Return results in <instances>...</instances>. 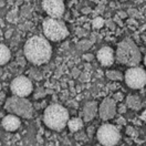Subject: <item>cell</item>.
<instances>
[{
  "label": "cell",
  "mask_w": 146,
  "mask_h": 146,
  "mask_svg": "<svg viewBox=\"0 0 146 146\" xmlns=\"http://www.w3.org/2000/svg\"><path fill=\"white\" fill-rule=\"evenodd\" d=\"M117 123H119V124H122V125H124V124H125V119H123V117H119V119H117Z\"/></svg>",
  "instance_id": "27"
},
{
  "label": "cell",
  "mask_w": 146,
  "mask_h": 146,
  "mask_svg": "<svg viewBox=\"0 0 146 146\" xmlns=\"http://www.w3.org/2000/svg\"><path fill=\"white\" fill-rule=\"evenodd\" d=\"M126 105L129 109L138 111V110L142 109L143 103H142V100L139 99V96H137V95H128L126 98Z\"/></svg>",
  "instance_id": "14"
},
{
  "label": "cell",
  "mask_w": 146,
  "mask_h": 146,
  "mask_svg": "<svg viewBox=\"0 0 146 146\" xmlns=\"http://www.w3.org/2000/svg\"><path fill=\"white\" fill-rule=\"evenodd\" d=\"M79 74H80V72H79V71H76V70H74V71H73V75H74L75 78H76Z\"/></svg>",
  "instance_id": "29"
},
{
  "label": "cell",
  "mask_w": 146,
  "mask_h": 146,
  "mask_svg": "<svg viewBox=\"0 0 146 146\" xmlns=\"http://www.w3.org/2000/svg\"><path fill=\"white\" fill-rule=\"evenodd\" d=\"M144 63H145V65H146V55H145V58H144Z\"/></svg>",
  "instance_id": "30"
},
{
  "label": "cell",
  "mask_w": 146,
  "mask_h": 146,
  "mask_svg": "<svg viewBox=\"0 0 146 146\" xmlns=\"http://www.w3.org/2000/svg\"><path fill=\"white\" fill-rule=\"evenodd\" d=\"M116 59L119 62L125 65L136 66V64L141 61V52L132 40L126 39L117 46Z\"/></svg>",
  "instance_id": "3"
},
{
  "label": "cell",
  "mask_w": 146,
  "mask_h": 146,
  "mask_svg": "<svg viewBox=\"0 0 146 146\" xmlns=\"http://www.w3.org/2000/svg\"><path fill=\"white\" fill-rule=\"evenodd\" d=\"M10 89H11V92L13 95L27 98L32 93L33 85H32V82L29 78L20 75V76H17L16 79L12 80Z\"/></svg>",
  "instance_id": "8"
},
{
  "label": "cell",
  "mask_w": 146,
  "mask_h": 146,
  "mask_svg": "<svg viewBox=\"0 0 146 146\" xmlns=\"http://www.w3.org/2000/svg\"><path fill=\"white\" fill-rule=\"evenodd\" d=\"M86 138V135L83 131H78L76 134H75V139L76 141H84Z\"/></svg>",
  "instance_id": "19"
},
{
  "label": "cell",
  "mask_w": 146,
  "mask_h": 146,
  "mask_svg": "<svg viewBox=\"0 0 146 146\" xmlns=\"http://www.w3.org/2000/svg\"><path fill=\"white\" fill-rule=\"evenodd\" d=\"M96 138L103 146H115L119 142L121 134L113 124H103L96 132Z\"/></svg>",
  "instance_id": "6"
},
{
  "label": "cell",
  "mask_w": 146,
  "mask_h": 146,
  "mask_svg": "<svg viewBox=\"0 0 146 146\" xmlns=\"http://www.w3.org/2000/svg\"><path fill=\"white\" fill-rule=\"evenodd\" d=\"M69 117V112L60 104H51L43 113V122L46 126L54 131H62L66 125Z\"/></svg>",
  "instance_id": "2"
},
{
  "label": "cell",
  "mask_w": 146,
  "mask_h": 146,
  "mask_svg": "<svg viewBox=\"0 0 146 146\" xmlns=\"http://www.w3.org/2000/svg\"><path fill=\"white\" fill-rule=\"evenodd\" d=\"M125 82L131 89H142L146 85V71L139 66H132L125 72Z\"/></svg>",
  "instance_id": "7"
},
{
  "label": "cell",
  "mask_w": 146,
  "mask_h": 146,
  "mask_svg": "<svg viewBox=\"0 0 146 146\" xmlns=\"http://www.w3.org/2000/svg\"><path fill=\"white\" fill-rule=\"evenodd\" d=\"M116 112H117V106H116V101L114 99L106 98L102 101L99 106V115L103 121L113 119Z\"/></svg>",
  "instance_id": "10"
},
{
  "label": "cell",
  "mask_w": 146,
  "mask_h": 146,
  "mask_svg": "<svg viewBox=\"0 0 146 146\" xmlns=\"http://www.w3.org/2000/svg\"><path fill=\"white\" fill-rule=\"evenodd\" d=\"M99 113V106H98V103L94 102V101H90V102H86L84 108H83V119L85 122H90L94 119Z\"/></svg>",
  "instance_id": "13"
},
{
  "label": "cell",
  "mask_w": 146,
  "mask_h": 146,
  "mask_svg": "<svg viewBox=\"0 0 146 146\" xmlns=\"http://www.w3.org/2000/svg\"><path fill=\"white\" fill-rule=\"evenodd\" d=\"M5 110L11 114H15L20 117L31 119L33 115V106L30 101L22 96H10L5 101Z\"/></svg>",
  "instance_id": "4"
},
{
  "label": "cell",
  "mask_w": 146,
  "mask_h": 146,
  "mask_svg": "<svg viewBox=\"0 0 146 146\" xmlns=\"http://www.w3.org/2000/svg\"><path fill=\"white\" fill-rule=\"evenodd\" d=\"M0 146H1V143H0Z\"/></svg>",
  "instance_id": "33"
},
{
  "label": "cell",
  "mask_w": 146,
  "mask_h": 146,
  "mask_svg": "<svg viewBox=\"0 0 146 146\" xmlns=\"http://www.w3.org/2000/svg\"><path fill=\"white\" fill-rule=\"evenodd\" d=\"M0 91H1V84H0Z\"/></svg>",
  "instance_id": "32"
},
{
  "label": "cell",
  "mask_w": 146,
  "mask_h": 146,
  "mask_svg": "<svg viewBox=\"0 0 146 146\" xmlns=\"http://www.w3.org/2000/svg\"><path fill=\"white\" fill-rule=\"evenodd\" d=\"M96 58H98V60L100 61V63L103 66H110L114 62L115 55H114L113 50L110 46H103L98 51Z\"/></svg>",
  "instance_id": "11"
},
{
  "label": "cell",
  "mask_w": 146,
  "mask_h": 146,
  "mask_svg": "<svg viewBox=\"0 0 146 146\" xmlns=\"http://www.w3.org/2000/svg\"><path fill=\"white\" fill-rule=\"evenodd\" d=\"M88 133H89V136H90V137L93 136V133H94V127H93V126H90V127L88 128Z\"/></svg>",
  "instance_id": "25"
},
{
  "label": "cell",
  "mask_w": 146,
  "mask_h": 146,
  "mask_svg": "<svg viewBox=\"0 0 146 146\" xmlns=\"http://www.w3.org/2000/svg\"><path fill=\"white\" fill-rule=\"evenodd\" d=\"M35 99H40V98H43V96H46V91L44 90H42V89H39L38 91L35 93Z\"/></svg>",
  "instance_id": "20"
},
{
  "label": "cell",
  "mask_w": 146,
  "mask_h": 146,
  "mask_svg": "<svg viewBox=\"0 0 146 146\" xmlns=\"http://www.w3.org/2000/svg\"><path fill=\"white\" fill-rule=\"evenodd\" d=\"M141 119H143L144 122H146V110L142 113V114H141Z\"/></svg>",
  "instance_id": "26"
},
{
  "label": "cell",
  "mask_w": 146,
  "mask_h": 146,
  "mask_svg": "<svg viewBox=\"0 0 146 146\" xmlns=\"http://www.w3.org/2000/svg\"><path fill=\"white\" fill-rule=\"evenodd\" d=\"M25 56L29 62L36 65L46 63L52 55V48L46 38L41 36H31L23 48Z\"/></svg>",
  "instance_id": "1"
},
{
  "label": "cell",
  "mask_w": 146,
  "mask_h": 146,
  "mask_svg": "<svg viewBox=\"0 0 146 146\" xmlns=\"http://www.w3.org/2000/svg\"><path fill=\"white\" fill-rule=\"evenodd\" d=\"M43 33L48 40L50 41H60L63 40L64 38H66L69 35V31L66 29V26L64 25L63 22L60 19L56 18H48L43 21Z\"/></svg>",
  "instance_id": "5"
},
{
  "label": "cell",
  "mask_w": 146,
  "mask_h": 146,
  "mask_svg": "<svg viewBox=\"0 0 146 146\" xmlns=\"http://www.w3.org/2000/svg\"><path fill=\"white\" fill-rule=\"evenodd\" d=\"M106 76L109 78L110 80H113V81H119V80L123 79L122 73H119V71H108Z\"/></svg>",
  "instance_id": "17"
},
{
  "label": "cell",
  "mask_w": 146,
  "mask_h": 146,
  "mask_svg": "<svg viewBox=\"0 0 146 146\" xmlns=\"http://www.w3.org/2000/svg\"><path fill=\"white\" fill-rule=\"evenodd\" d=\"M0 117H3V115H2V113H0Z\"/></svg>",
  "instance_id": "31"
},
{
  "label": "cell",
  "mask_w": 146,
  "mask_h": 146,
  "mask_svg": "<svg viewBox=\"0 0 146 146\" xmlns=\"http://www.w3.org/2000/svg\"><path fill=\"white\" fill-rule=\"evenodd\" d=\"M68 126L69 129L73 132V133H76L78 131H80L83 127V121L80 117H73L68 121Z\"/></svg>",
  "instance_id": "16"
},
{
  "label": "cell",
  "mask_w": 146,
  "mask_h": 146,
  "mask_svg": "<svg viewBox=\"0 0 146 146\" xmlns=\"http://www.w3.org/2000/svg\"><path fill=\"white\" fill-rule=\"evenodd\" d=\"M126 133H127V135L133 136V137H136L137 135H138V132H137L134 127H132V126H128V127L126 128Z\"/></svg>",
  "instance_id": "18"
},
{
  "label": "cell",
  "mask_w": 146,
  "mask_h": 146,
  "mask_svg": "<svg viewBox=\"0 0 146 146\" xmlns=\"http://www.w3.org/2000/svg\"><path fill=\"white\" fill-rule=\"evenodd\" d=\"M125 112H126V106H125L124 104H121L119 106V113L123 114V113H125Z\"/></svg>",
  "instance_id": "23"
},
{
  "label": "cell",
  "mask_w": 146,
  "mask_h": 146,
  "mask_svg": "<svg viewBox=\"0 0 146 146\" xmlns=\"http://www.w3.org/2000/svg\"><path fill=\"white\" fill-rule=\"evenodd\" d=\"M113 99L116 101V102H119V101L123 100V94L122 93H116V94H114Z\"/></svg>",
  "instance_id": "22"
},
{
  "label": "cell",
  "mask_w": 146,
  "mask_h": 146,
  "mask_svg": "<svg viewBox=\"0 0 146 146\" xmlns=\"http://www.w3.org/2000/svg\"><path fill=\"white\" fill-rule=\"evenodd\" d=\"M42 8L51 18L61 19L64 13L63 0H42Z\"/></svg>",
  "instance_id": "9"
},
{
  "label": "cell",
  "mask_w": 146,
  "mask_h": 146,
  "mask_svg": "<svg viewBox=\"0 0 146 146\" xmlns=\"http://www.w3.org/2000/svg\"><path fill=\"white\" fill-rule=\"evenodd\" d=\"M11 58V52L9 48L2 43H0V65L6 64Z\"/></svg>",
  "instance_id": "15"
},
{
  "label": "cell",
  "mask_w": 146,
  "mask_h": 146,
  "mask_svg": "<svg viewBox=\"0 0 146 146\" xmlns=\"http://www.w3.org/2000/svg\"><path fill=\"white\" fill-rule=\"evenodd\" d=\"M84 58H85L86 60H89V61H90V60H92V58H93V56H92L91 54H88V55H85Z\"/></svg>",
  "instance_id": "28"
},
{
  "label": "cell",
  "mask_w": 146,
  "mask_h": 146,
  "mask_svg": "<svg viewBox=\"0 0 146 146\" xmlns=\"http://www.w3.org/2000/svg\"><path fill=\"white\" fill-rule=\"evenodd\" d=\"M1 125H2V127L5 128L6 131H8V132H15V131H17L20 127L21 121L19 119V116L10 113V114L2 117Z\"/></svg>",
  "instance_id": "12"
},
{
  "label": "cell",
  "mask_w": 146,
  "mask_h": 146,
  "mask_svg": "<svg viewBox=\"0 0 146 146\" xmlns=\"http://www.w3.org/2000/svg\"><path fill=\"white\" fill-rule=\"evenodd\" d=\"M102 25H103V20L101 18H96L94 20V22H93V26L95 28H101L102 27Z\"/></svg>",
  "instance_id": "21"
},
{
  "label": "cell",
  "mask_w": 146,
  "mask_h": 146,
  "mask_svg": "<svg viewBox=\"0 0 146 146\" xmlns=\"http://www.w3.org/2000/svg\"><path fill=\"white\" fill-rule=\"evenodd\" d=\"M5 99H6V95H5V93L3 92L0 91V105L3 103V101H5Z\"/></svg>",
  "instance_id": "24"
}]
</instances>
